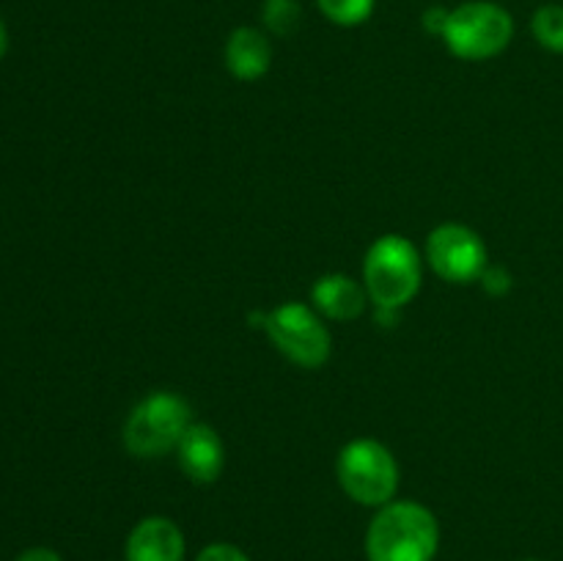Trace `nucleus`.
I'll return each instance as SVG.
<instances>
[{
  "label": "nucleus",
  "mask_w": 563,
  "mask_h": 561,
  "mask_svg": "<svg viewBox=\"0 0 563 561\" xmlns=\"http://www.w3.org/2000/svg\"><path fill=\"white\" fill-rule=\"evenodd\" d=\"M438 548V517L416 501H390L379 506L366 531L368 561H432Z\"/></svg>",
  "instance_id": "nucleus-1"
},
{
  "label": "nucleus",
  "mask_w": 563,
  "mask_h": 561,
  "mask_svg": "<svg viewBox=\"0 0 563 561\" xmlns=\"http://www.w3.org/2000/svg\"><path fill=\"white\" fill-rule=\"evenodd\" d=\"M363 286L385 311H399L421 289V256L401 234H385L368 248L363 262Z\"/></svg>",
  "instance_id": "nucleus-2"
},
{
  "label": "nucleus",
  "mask_w": 563,
  "mask_h": 561,
  "mask_svg": "<svg viewBox=\"0 0 563 561\" xmlns=\"http://www.w3.org/2000/svg\"><path fill=\"white\" fill-rule=\"evenodd\" d=\"M443 42L462 61H487L504 53L515 38V16L493 0H471L449 11Z\"/></svg>",
  "instance_id": "nucleus-3"
},
{
  "label": "nucleus",
  "mask_w": 563,
  "mask_h": 561,
  "mask_svg": "<svg viewBox=\"0 0 563 561\" xmlns=\"http://www.w3.org/2000/svg\"><path fill=\"white\" fill-rule=\"evenodd\" d=\"M192 413L187 399L174 391L148 394L124 424V446L141 460L163 457L179 446L181 435L190 429Z\"/></svg>",
  "instance_id": "nucleus-4"
},
{
  "label": "nucleus",
  "mask_w": 563,
  "mask_h": 561,
  "mask_svg": "<svg viewBox=\"0 0 563 561\" xmlns=\"http://www.w3.org/2000/svg\"><path fill=\"white\" fill-rule=\"evenodd\" d=\"M335 473L344 493L361 506H385L399 490L396 457L379 440L357 438L341 449Z\"/></svg>",
  "instance_id": "nucleus-5"
},
{
  "label": "nucleus",
  "mask_w": 563,
  "mask_h": 561,
  "mask_svg": "<svg viewBox=\"0 0 563 561\" xmlns=\"http://www.w3.org/2000/svg\"><path fill=\"white\" fill-rule=\"evenodd\" d=\"M262 328L280 355L302 369H319L330 358V333L322 319L302 302H284L262 314Z\"/></svg>",
  "instance_id": "nucleus-6"
},
{
  "label": "nucleus",
  "mask_w": 563,
  "mask_h": 561,
  "mask_svg": "<svg viewBox=\"0 0 563 561\" xmlns=\"http://www.w3.org/2000/svg\"><path fill=\"white\" fill-rule=\"evenodd\" d=\"M427 258L440 278L471 284L487 270V248L482 237L462 223H443L429 234Z\"/></svg>",
  "instance_id": "nucleus-7"
},
{
  "label": "nucleus",
  "mask_w": 563,
  "mask_h": 561,
  "mask_svg": "<svg viewBox=\"0 0 563 561\" xmlns=\"http://www.w3.org/2000/svg\"><path fill=\"white\" fill-rule=\"evenodd\" d=\"M185 534L168 517H143L126 537L124 561H185Z\"/></svg>",
  "instance_id": "nucleus-8"
},
{
  "label": "nucleus",
  "mask_w": 563,
  "mask_h": 561,
  "mask_svg": "<svg viewBox=\"0 0 563 561\" xmlns=\"http://www.w3.org/2000/svg\"><path fill=\"white\" fill-rule=\"evenodd\" d=\"M176 454H179L185 476L196 484L218 482L220 473H223V440L209 424H190V429L181 435L179 446H176Z\"/></svg>",
  "instance_id": "nucleus-9"
},
{
  "label": "nucleus",
  "mask_w": 563,
  "mask_h": 561,
  "mask_svg": "<svg viewBox=\"0 0 563 561\" xmlns=\"http://www.w3.org/2000/svg\"><path fill=\"white\" fill-rule=\"evenodd\" d=\"M313 306L319 314L335 319V322H350L366 311L368 292L366 286L357 284L355 278L344 273H330L313 284L311 289Z\"/></svg>",
  "instance_id": "nucleus-10"
},
{
  "label": "nucleus",
  "mask_w": 563,
  "mask_h": 561,
  "mask_svg": "<svg viewBox=\"0 0 563 561\" xmlns=\"http://www.w3.org/2000/svg\"><path fill=\"white\" fill-rule=\"evenodd\" d=\"M225 66L236 80H258L273 66V44L258 28H236L225 42Z\"/></svg>",
  "instance_id": "nucleus-11"
},
{
  "label": "nucleus",
  "mask_w": 563,
  "mask_h": 561,
  "mask_svg": "<svg viewBox=\"0 0 563 561\" xmlns=\"http://www.w3.org/2000/svg\"><path fill=\"white\" fill-rule=\"evenodd\" d=\"M533 38L550 53H563V6L548 3L531 20Z\"/></svg>",
  "instance_id": "nucleus-12"
},
{
  "label": "nucleus",
  "mask_w": 563,
  "mask_h": 561,
  "mask_svg": "<svg viewBox=\"0 0 563 561\" xmlns=\"http://www.w3.org/2000/svg\"><path fill=\"white\" fill-rule=\"evenodd\" d=\"M374 3L377 0H317L319 11L328 16L333 25L341 28H355L372 16Z\"/></svg>",
  "instance_id": "nucleus-13"
},
{
  "label": "nucleus",
  "mask_w": 563,
  "mask_h": 561,
  "mask_svg": "<svg viewBox=\"0 0 563 561\" xmlns=\"http://www.w3.org/2000/svg\"><path fill=\"white\" fill-rule=\"evenodd\" d=\"M262 20L275 36H291L302 20L300 3L297 0H264Z\"/></svg>",
  "instance_id": "nucleus-14"
},
{
  "label": "nucleus",
  "mask_w": 563,
  "mask_h": 561,
  "mask_svg": "<svg viewBox=\"0 0 563 561\" xmlns=\"http://www.w3.org/2000/svg\"><path fill=\"white\" fill-rule=\"evenodd\" d=\"M196 561H251L245 550H240L236 544L229 542H212L198 553Z\"/></svg>",
  "instance_id": "nucleus-15"
},
{
  "label": "nucleus",
  "mask_w": 563,
  "mask_h": 561,
  "mask_svg": "<svg viewBox=\"0 0 563 561\" xmlns=\"http://www.w3.org/2000/svg\"><path fill=\"white\" fill-rule=\"evenodd\" d=\"M482 284L487 286L493 295H504V292H509L511 286V275L506 273L504 267H487L482 273Z\"/></svg>",
  "instance_id": "nucleus-16"
},
{
  "label": "nucleus",
  "mask_w": 563,
  "mask_h": 561,
  "mask_svg": "<svg viewBox=\"0 0 563 561\" xmlns=\"http://www.w3.org/2000/svg\"><path fill=\"white\" fill-rule=\"evenodd\" d=\"M445 20H449V11L440 9V6H432V9L423 11V28L429 33H443Z\"/></svg>",
  "instance_id": "nucleus-17"
},
{
  "label": "nucleus",
  "mask_w": 563,
  "mask_h": 561,
  "mask_svg": "<svg viewBox=\"0 0 563 561\" xmlns=\"http://www.w3.org/2000/svg\"><path fill=\"white\" fill-rule=\"evenodd\" d=\"M16 561H60V556L49 548H27L25 553L16 556Z\"/></svg>",
  "instance_id": "nucleus-18"
},
{
  "label": "nucleus",
  "mask_w": 563,
  "mask_h": 561,
  "mask_svg": "<svg viewBox=\"0 0 563 561\" xmlns=\"http://www.w3.org/2000/svg\"><path fill=\"white\" fill-rule=\"evenodd\" d=\"M5 53H9V31H5L3 20H0V61H3Z\"/></svg>",
  "instance_id": "nucleus-19"
}]
</instances>
